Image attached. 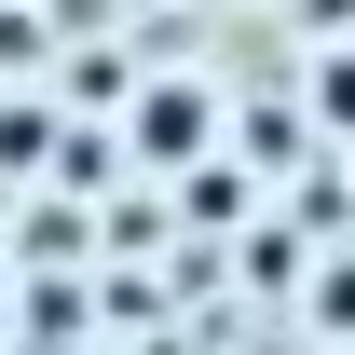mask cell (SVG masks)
<instances>
[{
	"mask_svg": "<svg viewBox=\"0 0 355 355\" xmlns=\"http://www.w3.org/2000/svg\"><path fill=\"white\" fill-rule=\"evenodd\" d=\"M205 137H219V96L205 83H150L137 96V164H205Z\"/></svg>",
	"mask_w": 355,
	"mask_h": 355,
	"instance_id": "1",
	"label": "cell"
},
{
	"mask_svg": "<svg viewBox=\"0 0 355 355\" xmlns=\"http://www.w3.org/2000/svg\"><path fill=\"white\" fill-rule=\"evenodd\" d=\"M232 137H246L260 164H287V150H301V110H246V123H232Z\"/></svg>",
	"mask_w": 355,
	"mask_h": 355,
	"instance_id": "2",
	"label": "cell"
},
{
	"mask_svg": "<svg viewBox=\"0 0 355 355\" xmlns=\"http://www.w3.org/2000/svg\"><path fill=\"white\" fill-rule=\"evenodd\" d=\"M314 110H328V123H355V55H328V69H314Z\"/></svg>",
	"mask_w": 355,
	"mask_h": 355,
	"instance_id": "3",
	"label": "cell"
},
{
	"mask_svg": "<svg viewBox=\"0 0 355 355\" xmlns=\"http://www.w3.org/2000/svg\"><path fill=\"white\" fill-rule=\"evenodd\" d=\"M0 314H14V301H0Z\"/></svg>",
	"mask_w": 355,
	"mask_h": 355,
	"instance_id": "4",
	"label": "cell"
}]
</instances>
